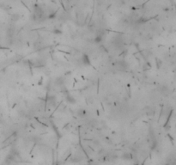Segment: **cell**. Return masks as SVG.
<instances>
[{
  "instance_id": "1",
  "label": "cell",
  "mask_w": 176,
  "mask_h": 165,
  "mask_svg": "<svg viewBox=\"0 0 176 165\" xmlns=\"http://www.w3.org/2000/svg\"><path fill=\"white\" fill-rule=\"evenodd\" d=\"M116 67L119 70H126L128 68V64L126 63V61L120 59V60H118L116 62Z\"/></svg>"
}]
</instances>
